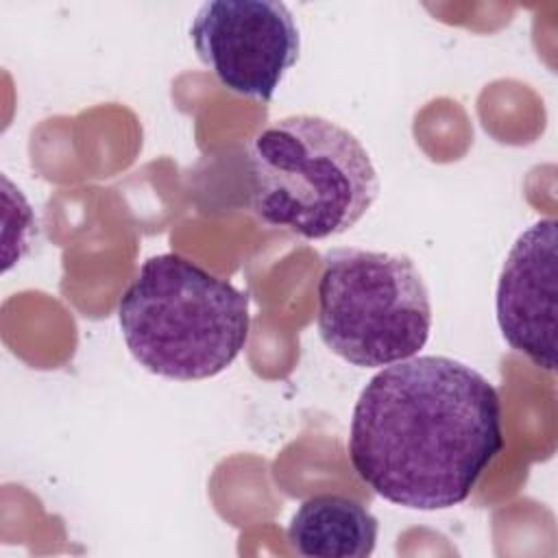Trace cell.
I'll list each match as a JSON object with an SVG mask.
<instances>
[{"mask_svg":"<svg viewBox=\"0 0 558 558\" xmlns=\"http://www.w3.org/2000/svg\"><path fill=\"white\" fill-rule=\"evenodd\" d=\"M504 445L495 386L453 357L414 355L362 388L347 449L353 471L386 501L445 510L471 495Z\"/></svg>","mask_w":558,"mask_h":558,"instance_id":"1","label":"cell"},{"mask_svg":"<svg viewBox=\"0 0 558 558\" xmlns=\"http://www.w3.org/2000/svg\"><path fill=\"white\" fill-rule=\"evenodd\" d=\"M131 355L150 373L179 381L222 373L246 344L248 294L201 264L161 253L148 257L118 301Z\"/></svg>","mask_w":558,"mask_h":558,"instance_id":"2","label":"cell"},{"mask_svg":"<svg viewBox=\"0 0 558 558\" xmlns=\"http://www.w3.org/2000/svg\"><path fill=\"white\" fill-rule=\"evenodd\" d=\"M248 157L255 216L303 240L349 231L379 194L368 150L320 116L275 120L253 137Z\"/></svg>","mask_w":558,"mask_h":558,"instance_id":"3","label":"cell"},{"mask_svg":"<svg viewBox=\"0 0 558 558\" xmlns=\"http://www.w3.org/2000/svg\"><path fill=\"white\" fill-rule=\"evenodd\" d=\"M316 325L325 347L353 366L414 357L432 331L423 275L403 253L331 248L323 257Z\"/></svg>","mask_w":558,"mask_h":558,"instance_id":"4","label":"cell"},{"mask_svg":"<svg viewBox=\"0 0 558 558\" xmlns=\"http://www.w3.org/2000/svg\"><path fill=\"white\" fill-rule=\"evenodd\" d=\"M190 37L198 59L231 92L270 100L299 61L301 37L277 0H211L198 7Z\"/></svg>","mask_w":558,"mask_h":558,"instance_id":"5","label":"cell"},{"mask_svg":"<svg viewBox=\"0 0 558 558\" xmlns=\"http://www.w3.org/2000/svg\"><path fill=\"white\" fill-rule=\"evenodd\" d=\"M556 220L541 218L512 244L497 281L504 340L543 371L556 368Z\"/></svg>","mask_w":558,"mask_h":558,"instance_id":"6","label":"cell"},{"mask_svg":"<svg viewBox=\"0 0 558 558\" xmlns=\"http://www.w3.org/2000/svg\"><path fill=\"white\" fill-rule=\"evenodd\" d=\"M379 523L357 499L320 493L292 514L288 541L307 558H366L377 543Z\"/></svg>","mask_w":558,"mask_h":558,"instance_id":"7","label":"cell"}]
</instances>
